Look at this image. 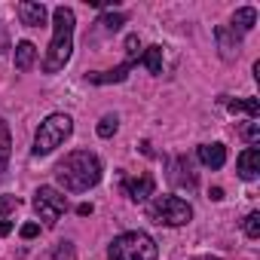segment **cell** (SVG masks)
Masks as SVG:
<instances>
[{"label":"cell","instance_id":"1","mask_svg":"<svg viewBox=\"0 0 260 260\" xmlns=\"http://www.w3.org/2000/svg\"><path fill=\"white\" fill-rule=\"evenodd\" d=\"M55 181L68 193H86L89 187L101 181V162L89 150H74L55 166Z\"/></svg>","mask_w":260,"mask_h":260},{"label":"cell","instance_id":"2","mask_svg":"<svg viewBox=\"0 0 260 260\" xmlns=\"http://www.w3.org/2000/svg\"><path fill=\"white\" fill-rule=\"evenodd\" d=\"M74 52V10L55 7L52 10V43L43 55V74H58Z\"/></svg>","mask_w":260,"mask_h":260},{"label":"cell","instance_id":"3","mask_svg":"<svg viewBox=\"0 0 260 260\" xmlns=\"http://www.w3.org/2000/svg\"><path fill=\"white\" fill-rule=\"evenodd\" d=\"M71 132H74V119H71L68 113H49V116L40 122L37 135H34L31 153H34V156H49L55 147H61V144L71 138Z\"/></svg>","mask_w":260,"mask_h":260},{"label":"cell","instance_id":"4","mask_svg":"<svg viewBox=\"0 0 260 260\" xmlns=\"http://www.w3.org/2000/svg\"><path fill=\"white\" fill-rule=\"evenodd\" d=\"M159 248L147 233H122L110 242L107 260H156Z\"/></svg>","mask_w":260,"mask_h":260},{"label":"cell","instance_id":"5","mask_svg":"<svg viewBox=\"0 0 260 260\" xmlns=\"http://www.w3.org/2000/svg\"><path fill=\"white\" fill-rule=\"evenodd\" d=\"M147 217L153 223H166V226H184L193 220V205L181 196H156L147 205Z\"/></svg>","mask_w":260,"mask_h":260},{"label":"cell","instance_id":"6","mask_svg":"<svg viewBox=\"0 0 260 260\" xmlns=\"http://www.w3.org/2000/svg\"><path fill=\"white\" fill-rule=\"evenodd\" d=\"M34 211L40 214V220L46 226H55L58 217L68 211V196L61 190H55V187H40L34 193Z\"/></svg>","mask_w":260,"mask_h":260},{"label":"cell","instance_id":"7","mask_svg":"<svg viewBox=\"0 0 260 260\" xmlns=\"http://www.w3.org/2000/svg\"><path fill=\"white\" fill-rule=\"evenodd\" d=\"M214 40H217V49H220V55H223L226 61L236 58L239 49H242V37H239L233 28H226V25H217V28H214Z\"/></svg>","mask_w":260,"mask_h":260},{"label":"cell","instance_id":"8","mask_svg":"<svg viewBox=\"0 0 260 260\" xmlns=\"http://www.w3.org/2000/svg\"><path fill=\"white\" fill-rule=\"evenodd\" d=\"M122 187H125V193H128L132 202H144L147 196H153L156 181H153V175H141V178H125Z\"/></svg>","mask_w":260,"mask_h":260},{"label":"cell","instance_id":"9","mask_svg":"<svg viewBox=\"0 0 260 260\" xmlns=\"http://www.w3.org/2000/svg\"><path fill=\"white\" fill-rule=\"evenodd\" d=\"M236 169H239V178H242V181H254V178L260 175V150H257V147L242 150Z\"/></svg>","mask_w":260,"mask_h":260},{"label":"cell","instance_id":"10","mask_svg":"<svg viewBox=\"0 0 260 260\" xmlns=\"http://www.w3.org/2000/svg\"><path fill=\"white\" fill-rule=\"evenodd\" d=\"M169 181H172L175 187H187V190H193V187H196V175H193V169H190L187 156H178V159H172Z\"/></svg>","mask_w":260,"mask_h":260},{"label":"cell","instance_id":"11","mask_svg":"<svg viewBox=\"0 0 260 260\" xmlns=\"http://www.w3.org/2000/svg\"><path fill=\"white\" fill-rule=\"evenodd\" d=\"M19 19L28 28H40V25H46V7L37 4V0H22L19 4Z\"/></svg>","mask_w":260,"mask_h":260},{"label":"cell","instance_id":"12","mask_svg":"<svg viewBox=\"0 0 260 260\" xmlns=\"http://www.w3.org/2000/svg\"><path fill=\"white\" fill-rule=\"evenodd\" d=\"M199 162L208 169H223L226 162V147L223 144H202L199 147Z\"/></svg>","mask_w":260,"mask_h":260},{"label":"cell","instance_id":"13","mask_svg":"<svg viewBox=\"0 0 260 260\" xmlns=\"http://www.w3.org/2000/svg\"><path fill=\"white\" fill-rule=\"evenodd\" d=\"M128 71H132V64H128V61H122V64H119V68H113V71L86 74V77H89V83H95V86H107V83H122V80L128 77Z\"/></svg>","mask_w":260,"mask_h":260},{"label":"cell","instance_id":"14","mask_svg":"<svg viewBox=\"0 0 260 260\" xmlns=\"http://www.w3.org/2000/svg\"><path fill=\"white\" fill-rule=\"evenodd\" d=\"M254 25H257V10H254V7H242V10L233 13V31H236V34H245V31H251Z\"/></svg>","mask_w":260,"mask_h":260},{"label":"cell","instance_id":"15","mask_svg":"<svg viewBox=\"0 0 260 260\" xmlns=\"http://www.w3.org/2000/svg\"><path fill=\"white\" fill-rule=\"evenodd\" d=\"M34 58H37V46L31 40H22L16 46V68L19 71H31L34 68Z\"/></svg>","mask_w":260,"mask_h":260},{"label":"cell","instance_id":"16","mask_svg":"<svg viewBox=\"0 0 260 260\" xmlns=\"http://www.w3.org/2000/svg\"><path fill=\"white\" fill-rule=\"evenodd\" d=\"M223 104H226L233 113H248L251 119L260 113V101H257V98H223Z\"/></svg>","mask_w":260,"mask_h":260},{"label":"cell","instance_id":"17","mask_svg":"<svg viewBox=\"0 0 260 260\" xmlns=\"http://www.w3.org/2000/svg\"><path fill=\"white\" fill-rule=\"evenodd\" d=\"M141 61L147 64L150 74H162V46H147L141 52Z\"/></svg>","mask_w":260,"mask_h":260},{"label":"cell","instance_id":"18","mask_svg":"<svg viewBox=\"0 0 260 260\" xmlns=\"http://www.w3.org/2000/svg\"><path fill=\"white\" fill-rule=\"evenodd\" d=\"M10 153H13V138H10V128H7V122L0 119V172L7 169V162H10Z\"/></svg>","mask_w":260,"mask_h":260},{"label":"cell","instance_id":"19","mask_svg":"<svg viewBox=\"0 0 260 260\" xmlns=\"http://www.w3.org/2000/svg\"><path fill=\"white\" fill-rule=\"evenodd\" d=\"M49 260H77V248H74V242H58V245L52 248Z\"/></svg>","mask_w":260,"mask_h":260},{"label":"cell","instance_id":"20","mask_svg":"<svg viewBox=\"0 0 260 260\" xmlns=\"http://www.w3.org/2000/svg\"><path fill=\"white\" fill-rule=\"evenodd\" d=\"M116 128H119V119H116L113 113L101 116V122H98V135H101V138H113V135H116Z\"/></svg>","mask_w":260,"mask_h":260},{"label":"cell","instance_id":"21","mask_svg":"<svg viewBox=\"0 0 260 260\" xmlns=\"http://www.w3.org/2000/svg\"><path fill=\"white\" fill-rule=\"evenodd\" d=\"M98 25H101L104 31H119V28L125 25V16H122V13H104V16L98 19Z\"/></svg>","mask_w":260,"mask_h":260},{"label":"cell","instance_id":"22","mask_svg":"<svg viewBox=\"0 0 260 260\" xmlns=\"http://www.w3.org/2000/svg\"><path fill=\"white\" fill-rule=\"evenodd\" d=\"M125 55H128V58H125L128 64L141 61V43H138V37H135V34H128V37H125Z\"/></svg>","mask_w":260,"mask_h":260},{"label":"cell","instance_id":"23","mask_svg":"<svg viewBox=\"0 0 260 260\" xmlns=\"http://www.w3.org/2000/svg\"><path fill=\"white\" fill-rule=\"evenodd\" d=\"M245 236L248 239H260V211H251L245 217Z\"/></svg>","mask_w":260,"mask_h":260},{"label":"cell","instance_id":"24","mask_svg":"<svg viewBox=\"0 0 260 260\" xmlns=\"http://www.w3.org/2000/svg\"><path fill=\"white\" fill-rule=\"evenodd\" d=\"M239 135H242L248 144H257V141H260V125H257V122H245V125L239 128Z\"/></svg>","mask_w":260,"mask_h":260},{"label":"cell","instance_id":"25","mask_svg":"<svg viewBox=\"0 0 260 260\" xmlns=\"http://www.w3.org/2000/svg\"><path fill=\"white\" fill-rule=\"evenodd\" d=\"M16 208H19V196H10V193L0 196V217H7V214L16 211Z\"/></svg>","mask_w":260,"mask_h":260},{"label":"cell","instance_id":"26","mask_svg":"<svg viewBox=\"0 0 260 260\" xmlns=\"http://www.w3.org/2000/svg\"><path fill=\"white\" fill-rule=\"evenodd\" d=\"M37 233H40V226H37V223H25V226H22V239H34Z\"/></svg>","mask_w":260,"mask_h":260},{"label":"cell","instance_id":"27","mask_svg":"<svg viewBox=\"0 0 260 260\" xmlns=\"http://www.w3.org/2000/svg\"><path fill=\"white\" fill-rule=\"evenodd\" d=\"M77 214H80V217H89V214H92V205H89V202L77 205Z\"/></svg>","mask_w":260,"mask_h":260},{"label":"cell","instance_id":"28","mask_svg":"<svg viewBox=\"0 0 260 260\" xmlns=\"http://www.w3.org/2000/svg\"><path fill=\"white\" fill-rule=\"evenodd\" d=\"M10 233H13V223L0 217V236H10Z\"/></svg>","mask_w":260,"mask_h":260},{"label":"cell","instance_id":"29","mask_svg":"<svg viewBox=\"0 0 260 260\" xmlns=\"http://www.w3.org/2000/svg\"><path fill=\"white\" fill-rule=\"evenodd\" d=\"M208 196H211L214 202H220V199H223V190H220V187H211V193H208Z\"/></svg>","mask_w":260,"mask_h":260},{"label":"cell","instance_id":"30","mask_svg":"<svg viewBox=\"0 0 260 260\" xmlns=\"http://www.w3.org/2000/svg\"><path fill=\"white\" fill-rule=\"evenodd\" d=\"M196 260H220V257H196Z\"/></svg>","mask_w":260,"mask_h":260}]
</instances>
